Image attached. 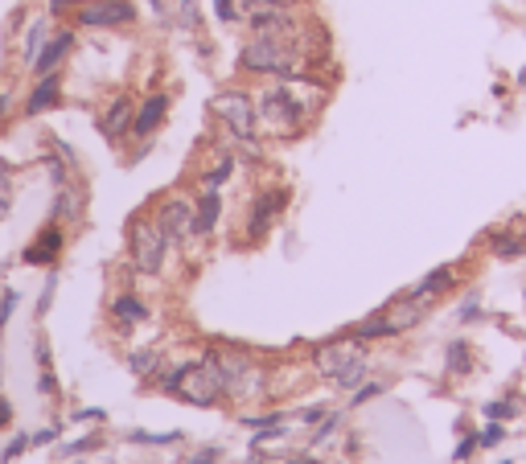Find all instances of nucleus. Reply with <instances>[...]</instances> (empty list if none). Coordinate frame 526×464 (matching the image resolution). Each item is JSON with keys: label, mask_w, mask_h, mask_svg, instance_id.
Segmentation results:
<instances>
[{"label": "nucleus", "mask_w": 526, "mask_h": 464, "mask_svg": "<svg viewBox=\"0 0 526 464\" xmlns=\"http://www.w3.org/2000/svg\"><path fill=\"white\" fill-rule=\"evenodd\" d=\"M317 107H321V99H304V91H296L293 78H280V83H272V87H263L255 95L259 127H267L272 136H296L312 119Z\"/></svg>", "instance_id": "1"}, {"label": "nucleus", "mask_w": 526, "mask_h": 464, "mask_svg": "<svg viewBox=\"0 0 526 464\" xmlns=\"http://www.w3.org/2000/svg\"><path fill=\"white\" fill-rule=\"evenodd\" d=\"M309 54L301 49V38H251L239 49V70L259 78H296L304 74Z\"/></svg>", "instance_id": "2"}, {"label": "nucleus", "mask_w": 526, "mask_h": 464, "mask_svg": "<svg viewBox=\"0 0 526 464\" xmlns=\"http://www.w3.org/2000/svg\"><path fill=\"white\" fill-rule=\"evenodd\" d=\"M317 370H321L329 382H338L341 390H354L366 378V346L358 337H338L329 346H317L312 354Z\"/></svg>", "instance_id": "3"}, {"label": "nucleus", "mask_w": 526, "mask_h": 464, "mask_svg": "<svg viewBox=\"0 0 526 464\" xmlns=\"http://www.w3.org/2000/svg\"><path fill=\"white\" fill-rule=\"evenodd\" d=\"M161 390L186 398V403H197V407H215L218 398H223V382H218L215 366L206 358L181 362V366H173L169 374H161Z\"/></svg>", "instance_id": "4"}, {"label": "nucleus", "mask_w": 526, "mask_h": 464, "mask_svg": "<svg viewBox=\"0 0 526 464\" xmlns=\"http://www.w3.org/2000/svg\"><path fill=\"white\" fill-rule=\"evenodd\" d=\"M210 111L215 119L223 124V132L231 136L234 144H255V136H259V116H255V95L239 87H226L210 99Z\"/></svg>", "instance_id": "5"}, {"label": "nucleus", "mask_w": 526, "mask_h": 464, "mask_svg": "<svg viewBox=\"0 0 526 464\" xmlns=\"http://www.w3.org/2000/svg\"><path fill=\"white\" fill-rule=\"evenodd\" d=\"M127 247H132V267H136L140 276H161L169 251H173V242L165 239V231H161L156 218H148V214H136V218L127 223Z\"/></svg>", "instance_id": "6"}, {"label": "nucleus", "mask_w": 526, "mask_h": 464, "mask_svg": "<svg viewBox=\"0 0 526 464\" xmlns=\"http://www.w3.org/2000/svg\"><path fill=\"white\" fill-rule=\"evenodd\" d=\"M206 362L215 366L218 382H223V395H255L259 382H263V374L255 370V362L247 358V354H239V349L215 346L210 354H206Z\"/></svg>", "instance_id": "7"}, {"label": "nucleus", "mask_w": 526, "mask_h": 464, "mask_svg": "<svg viewBox=\"0 0 526 464\" xmlns=\"http://www.w3.org/2000/svg\"><path fill=\"white\" fill-rule=\"evenodd\" d=\"M78 30H127L136 25V0H87L75 9Z\"/></svg>", "instance_id": "8"}, {"label": "nucleus", "mask_w": 526, "mask_h": 464, "mask_svg": "<svg viewBox=\"0 0 526 464\" xmlns=\"http://www.w3.org/2000/svg\"><path fill=\"white\" fill-rule=\"evenodd\" d=\"M66 251V226L54 223L49 218L30 242H25V251H21V263L25 267H58V255Z\"/></svg>", "instance_id": "9"}, {"label": "nucleus", "mask_w": 526, "mask_h": 464, "mask_svg": "<svg viewBox=\"0 0 526 464\" xmlns=\"http://www.w3.org/2000/svg\"><path fill=\"white\" fill-rule=\"evenodd\" d=\"M288 189L284 185H272V189H263V194H255L251 202V214H247V239H263V234L272 231V223L280 218L284 210H288Z\"/></svg>", "instance_id": "10"}, {"label": "nucleus", "mask_w": 526, "mask_h": 464, "mask_svg": "<svg viewBox=\"0 0 526 464\" xmlns=\"http://www.w3.org/2000/svg\"><path fill=\"white\" fill-rule=\"evenodd\" d=\"M156 226L165 231V239L173 242H189L194 239V202L186 197H165V202L156 206Z\"/></svg>", "instance_id": "11"}, {"label": "nucleus", "mask_w": 526, "mask_h": 464, "mask_svg": "<svg viewBox=\"0 0 526 464\" xmlns=\"http://www.w3.org/2000/svg\"><path fill=\"white\" fill-rule=\"evenodd\" d=\"M83 214H87V185L83 181H62V185H54V202H49V218L54 223H62V226H70V223H83Z\"/></svg>", "instance_id": "12"}, {"label": "nucleus", "mask_w": 526, "mask_h": 464, "mask_svg": "<svg viewBox=\"0 0 526 464\" xmlns=\"http://www.w3.org/2000/svg\"><path fill=\"white\" fill-rule=\"evenodd\" d=\"M165 119H169V95L165 91H153V95H145L136 103V116H132V132L127 136H136V140H153Z\"/></svg>", "instance_id": "13"}, {"label": "nucleus", "mask_w": 526, "mask_h": 464, "mask_svg": "<svg viewBox=\"0 0 526 464\" xmlns=\"http://www.w3.org/2000/svg\"><path fill=\"white\" fill-rule=\"evenodd\" d=\"M75 41H78V33H75V25H66V30H54L49 33V41L41 46V54L33 58V78L38 74H54V70H62V62L70 58V49H75Z\"/></svg>", "instance_id": "14"}, {"label": "nucleus", "mask_w": 526, "mask_h": 464, "mask_svg": "<svg viewBox=\"0 0 526 464\" xmlns=\"http://www.w3.org/2000/svg\"><path fill=\"white\" fill-rule=\"evenodd\" d=\"M132 116H136V103H132V95H111L108 107H103V116H99V132H103V140L119 144V140L132 132Z\"/></svg>", "instance_id": "15"}, {"label": "nucleus", "mask_w": 526, "mask_h": 464, "mask_svg": "<svg viewBox=\"0 0 526 464\" xmlns=\"http://www.w3.org/2000/svg\"><path fill=\"white\" fill-rule=\"evenodd\" d=\"M428 309H432V300H419V296H411V292H408V296H399L395 304H390V309H382L379 317L387 320L390 337H395V333H403V329H411V325H419Z\"/></svg>", "instance_id": "16"}, {"label": "nucleus", "mask_w": 526, "mask_h": 464, "mask_svg": "<svg viewBox=\"0 0 526 464\" xmlns=\"http://www.w3.org/2000/svg\"><path fill=\"white\" fill-rule=\"evenodd\" d=\"M223 223V189H202L194 197V239H210Z\"/></svg>", "instance_id": "17"}, {"label": "nucleus", "mask_w": 526, "mask_h": 464, "mask_svg": "<svg viewBox=\"0 0 526 464\" xmlns=\"http://www.w3.org/2000/svg\"><path fill=\"white\" fill-rule=\"evenodd\" d=\"M58 103H62V74L58 70L33 78V91L25 95V116H41V111H49V107H58Z\"/></svg>", "instance_id": "18"}, {"label": "nucleus", "mask_w": 526, "mask_h": 464, "mask_svg": "<svg viewBox=\"0 0 526 464\" xmlns=\"http://www.w3.org/2000/svg\"><path fill=\"white\" fill-rule=\"evenodd\" d=\"M111 320H116L119 329L145 325V320H148V304L136 296V292H119V296L111 300Z\"/></svg>", "instance_id": "19"}, {"label": "nucleus", "mask_w": 526, "mask_h": 464, "mask_svg": "<svg viewBox=\"0 0 526 464\" xmlns=\"http://www.w3.org/2000/svg\"><path fill=\"white\" fill-rule=\"evenodd\" d=\"M49 33H54V30H49V17H33V21H30V30H25V41H21V66H25V70L33 66V58L41 54V46L49 41Z\"/></svg>", "instance_id": "20"}, {"label": "nucleus", "mask_w": 526, "mask_h": 464, "mask_svg": "<svg viewBox=\"0 0 526 464\" xmlns=\"http://www.w3.org/2000/svg\"><path fill=\"white\" fill-rule=\"evenodd\" d=\"M452 284H457V276H452V267H436V271H428L424 280L411 288V296H419V300H436L440 292H449Z\"/></svg>", "instance_id": "21"}, {"label": "nucleus", "mask_w": 526, "mask_h": 464, "mask_svg": "<svg viewBox=\"0 0 526 464\" xmlns=\"http://www.w3.org/2000/svg\"><path fill=\"white\" fill-rule=\"evenodd\" d=\"M234 165H239V156H234L231 148H226V153H218V161L202 173V189H223V185L234 177Z\"/></svg>", "instance_id": "22"}, {"label": "nucleus", "mask_w": 526, "mask_h": 464, "mask_svg": "<svg viewBox=\"0 0 526 464\" xmlns=\"http://www.w3.org/2000/svg\"><path fill=\"white\" fill-rule=\"evenodd\" d=\"M161 366H165V354H156V349H132L127 354V370L136 378H156Z\"/></svg>", "instance_id": "23"}, {"label": "nucleus", "mask_w": 526, "mask_h": 464, "mask_svg": "<svg viewBox=\"0 0 526 464\" xmlns=\"http://www.w3.org/2000/svg\"><path fill=\"white\" fill-rule=\"evenodd\" d=\"M202 25V13H197V0H177V30L194 33Z\"/></svg>", "instance_id": "24"}, {"label": "nucleus", "mask_w": 526, "mask_h": 464, "mask_svg": "<svg viewBox=\"0 0 526 464\" xmlns=\"http://www.w3.org/2000/svg\"><path fill=\"white\" fill-rule=\"evenodd\" d=\"M522 247H526L522 234H494V255L497 259H514Z\"/></svg>", "instance_id": "25"}, {"label": "nucleus", "mask_w": 526, "mask_h": 464, "mask_svg": "<svg viewBox=\"0 0 526 464\" xmlns=\"http://www.w3.org/2000/svg\"><path fill=\"white\" fill-rule=\"evenodd\" d=\"M469 366H473L469 346H465V341H452V346H449V370H452V374H465Z\"/></svg>", "instance_id": "26"}, {"label": "nucleus", "mask_w": 526, "mask_h": 464, "mask_svg": "<svg viewBox=\"0 0 526 464\" xmlns=\"http://www.w3.org/2000/svg\"><path fill=\"white\" fill-rule=\"evenodd\" d=\"M215 17H218V25H234V21L243 17V4L239 0H215Z\"/></svg>", "instance_id": "27"}, {"label": "nucleus", "mask_w": 526, "mask_h": 464, "mask_svg": "<svg viewBox=\"0 0 526 464\" xmlns=\"http://www.w3.org/2000/svg\"><path fill=\"white\" fill-rule=\"evenodd\" d=\"M17 304H21V292H17V288H4V296H0V333H4V325L13 320Z\"/></svg>", "instance_id": "28"}, {"label": "nucleus", "mask_w": 526, "mask_h": 464, "mask_svg": "<svg viewBox=\"0 0 526 464\" xmlns=\"http://www.w3.org/2000/svg\"><path fill=\"white\" fill-rule=\"evenodd\" d=\"M91 448H99V435H83V440H70V444L58 448V456H83V452H91Z\"/></svg>", "instance_id": "29"}, {"label": "nucleus", "mask_w": 526, "mask_h": 464, "mask_svg": "<svg viewBox=\"0 0 526 464\" xmlns=\"http://www.w3.org/2000/svg\"><path fill=\"white\" fill-rule=\"evenodd\" d=\"M132 440H136V444H177V440H181V432H165V435H148V432H132Z\"/></svg>", "instance_id": "30"}, {"label": "nucleus", "mask_w": 526, "mask_h": 464, "mask_svg": "<svg viewBox=\"0 0 526 464\" xmlns=\"http://www.w3.org/2000/svg\"><path fill=\"white\" fill-rule=\"evenodd\" d=\"M87 0H46V9H49V17H66V13H75V9H83Z\"/></svg>", "instance_id": "31"}, {"label": "nucleus", "mask_w": 526, "mask_h": 464, "mask_svg": "<svg viewBox=\"0 0 526 464\" xmlns=\"http://www.w3.org/2000/svg\"><path fill=\"white\" fill-rule=\"evenodd\" d=\"M280 419H284V416H276V411H267V416H247L243 424L251 427V432H263V427H280Z\"/></svg>", "instance_id": "32"}, {"label": "nucleus", "mask_w": 526, "mask_h": 464, "mask_svg": "<svg viewBox=\"0 0 526 464\" xmlns=\"http://www.w3.org/2000/svg\"><path fill=\"white\" fill-rule=\"evenodd\" d=\"M239 4H247V9H296L301 0H239Z\"/></svg>", "instance_id": "33"}, {"label": "nucleus", "mask_w": 526, "mask_h": 464, "mask_svg": "<svg viewBox=\"0 0 526 464\" xmlns=\"http://www.w3.org/2000/svg\"><path fill=\"white\" fill-rule=\"evenodd\" d=\"M54 288H58V271L49 267V280H46V288H41V300H38V312H46L49 304H54Z\"/></svg>", "instance_id": "34"}, {"label": "nucleus", "mask_w": 526, "mask_h": 464, "mask_svg": "<svg viewBox=\"0 0 526 464\" xmlns=\"http://www.w3.org/2000/svg\"><path fill=\"white\" fill-rule=\"evenodd\" d=\"M25 448H30V435H17V440H13V444L0 452V464H13L21 452H25Z\"/></svg>", "instance_id": "35"}, {"label": "nucleus", "mask_w": 526, "mask_h": 464, "mask_svg": "<svg viewBox=\"0 0 526 464\" xmlns=\"http://www.w3.org/2000/svg\"><path fill=\"white\" fill-rule=\"evenodd\" d=\"M338 424H341V416H338V411H329V416H325V424L317 427V432H312V444H321L325 435H333V432H338Z\"/></svg>", "instance_id": "36"}, {"label": "nucleus", "mask_w": 526, "mask_h": 464, "mask_svg": "<svg viewBox=\"0 0 526 464\" xmlns=\"http://www.w3.org/2000/svg\"><path fill=\"white\" fill-rule=\"evenodd\" d=\"M382 390H387L382 382H366L362 390H354V398H350V403H354V407H362V403H371L374 395H382Z\"/></svg>", "instance_id": "37"}, {"label": "nucleus", "mask_w": 526, "mask_h": 464, "mask_svg": "<svg viewBox=\"0 0 526 464\" xmlns=\"http://www.w3.org/2000/svg\"><path fill=\"white\" fill-rule=\"evenodd\" d=\"M38 390H41V395H46V398H54V395H58V378H54V370H41V378H38Z\"/></svg>", "instance_id": "38"}, {"label": "nucleus", "mask_w": 526, "mask_h": 464, "mask_svg": "<svg viewBox=\"0 0 526 464\" xmlns=\"http://www.w3.org/2000/svg\"><path fill=\"white\" fill-rule=\"evenodd\" d=\"M95 419L103 424V419H108V411H103V407H99V411H95V407H87V411H75V419H70V424H95Z\"/></svg>", "instance_id": "39"}, {"label": "nucleus", "mask_w": 526, "mask_h": 464, "mask_svg": "<svg viewBox=\"0 0 526 464\" xmlns=\"http://www.w3.org/2000/svg\"><path fill=\"white\" fill-rule=\"evenodd\" d=\"M223 460V448H202L197 456H189V464H218Z\"/></svg>", "instance_id": "40"}, {"label": "nucleus", "mask_w": 526, "mask_h": 464, "mask_svg": "<svg viewBox=\"0 0 526 464\" xmlns=\"http://www.w3.org/2000/svg\"><path fill=\"white\" fill-rule=\"evenodd\" d=\"M4 427H13V403L9 398H0V432H4Z\"/></svg>", "instance_id": "41"}, {"label": "nucleus", "mask_w": 526, "mask_h": 464, "mask_svg": "<svg viewBox=\"0 0 526 464\" xmlns=\"http://www.w3.org/2000/svg\"><path fill=\"white\" fill-rule=\"evenodd\" d=\"M473 317H481V304L469 296V300H465V309H460V320H473Z\"/></svg>", "instance_id": "42"}, {"label": "nucleus", "mask_w": 526, "mask_h": 464, "mask_svg": "<svg viewBox=\"0 0 526 464\" xmlns=\"http://www.w3.org/2000/svg\"><path fill=\"white\" fill-rule=\"evenodd\" d=\"M54 435H58V427H46V432L30 435V444H33V448H38V444H49V440H54Z\"/></svg>", "instance_id": "43"}, {"label": "nucleus", "mask_w": 526, "mask_h": 464, "mask_svg": "<svg viewBox=\"0 0 526 464\" xmlns=\"http://www.w3.org/2000/svg\"><path fill=\"white\" fill-rule=\"evenodd\" d=\"M9 210H13V194H9V189H0V223L9 218Z\"/></svg>", "instance_id": "44"}, {"label": "nucleus", "mask_w": 526, "mask_h": 464, "mask_svg": "<svg viewBox=\"0 0 526 464\" xmlns=\"http://www.w3.org/2000/svg\"><path fill=\"white\" fill-rule=\"evenodd\" d=\"M9 107H13V95L9 91H0V127H4V119H9Z\"/></svg>", "instance_id": "45"}, {"label": "nucleus", "mask_w": 526, "mask_h": 464, "mask_svg": "<svg viewBox=\"0 0 526 464\" xmlns=\"http://www.w3.org/2000/svg\"><path fill=\"white\" fill-rule=\"evenodd\" d=\"M486 416H489V419H497V416H514V407H506V403H494V407H486Z\"/></svg>", "instance_id": "46"}, {"label": "nucleus", "mask_w": 526, "mask_h": 464, "mask_svg": "<svg viewBox=\"0 0 526 464\" xmlns=\"http://www.w3.org/2000/svg\"><path fill=\"white\" fill-rule=\"evenodd\" d=\"M13 185V165L9 161H0V189H9Z\"/></svg>", "instance_id": "47"}, {"label": "nucleus", "mask_w": 526, "mask_h": 464, "mask_svg": "<svg viewBox=\"0 0 526 464\" xmlns=\"http://www.w3.org/2000/svg\"><path fill=\"white\" fill-rule=\"evenodd\" d=\"M497 440H502V427H486V435H481V440H478V444H497Z\"/></svg>", "instance_id": "48"}, {"label": "nucleus", "mask_w": 526, "mask_h": 464, "mask_svg": "<svg viewBox=\"0 0 526 464\" xmlns=\"http://www.w3.org/2000/svg\"><path fill=\"white\" fill-rule=\"evenodd\" d=\"M473 448H478V440H473V435H469V440H460V448H457V460H465V456L473 452Z\"/></svg>", "instance_id": "49"}, {"label": "nucleus", "mask_w": 526, "mask_h": 464, "mask_svg": "<svg viewBox=\"0 0 526 464\" xmlns=\"http://www.w3.org/2000/svg\"><path fill=\"white\" fill-rule=\"evenodd\" d=\"M38 366H41V370L49 366V346H46V341H38Z\"/></svg>", "instance_id": "50"}, {"label": "nucleus", "mask_w": 526, "mask_h": 464, "mask_svg": "<svg viewBox=\"0 0 526 464\" xmlns=\"http://www.w3.org/2000/svg\"><path fill=\"white\" fill-rule=\"evenodd\" d=\"M148 4H153V13H156V17H165V0H148Z\"/></svg>", "instance_id": "51"}, {"label": "nucleus", "mask_w": 526, "mask_h": 464, "mask_svg": "<svg viewBox=\"0 0 526 464\" xmlns=\"http://www.w3.org/2000/svg\"><path fill=\"white\" fill-rule=\"evenodd\" d=\"M288 464H317V460H312V456H293Z\"/></svg>", "instance_id": "52"}, {"label": "nucleus", "mask_w": 526, "mask_h": 464, "mask_svg": "<svg viewBox=\"0 0 526 464\" xmlns=\"http://www.w3.org/2000/svg\"><path fill=\"white\" fill-rule=\"evenodd\" d=\"M243 464H272L267 456H251V460H243Z\"/></svg>", "instance_id": "53"}, {"label": "nucleus", "mask_w": 526, "mask_h": 464, "mask_svg": "<svg viewBox=\"0 0 526 464\" xmlns=\"http://www.w3.org/2000/svg\"><path fill=\"white\" fill-rule=\"evenodd\" d=\"M518 87H526V66H522V74H518Z\"/></svg>", "instance_id": "54"}]
</instances>
